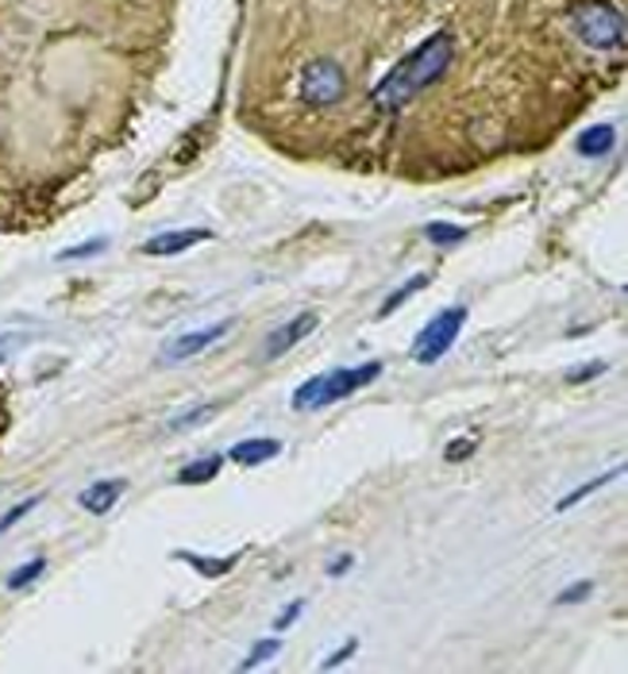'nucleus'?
<instances>
[{
	"label": "nucleus",
	"mask_w": 628,
	"mask_h": 674,
	"mask_svg": "<svg viewBox=\"0 0 628 674\" xmlns=\"http://www.w3.org/2000/svg\"><path fill=\"white\" fill-rule=\"evenodd\" d=\"M451 63H455V40H451V32H436L432 40L420 43L409 58H401V63L378 81L374 104H378L382 112L405 109L412 97H420L428 86H436V81L448 74Z\"/></svg>",
	"instance_id": "1"
},
{
	"label": "nucleus",
	"mask_w": 628,
	"mask_h": 674,
	"mask_svg": "<svg viewBox=\"0 0 628 674\" xmlns=\"http://www.w3.org/2000/svg\"><path fill=\"white\" fill-rule=\"evenodd\" d=\"M382 374V363H363V366H348V371H332V374H317V378L301 382L294 394V409H328V405L343 401L355 389H363L366 382H374Z\"/></svg>",
	"instance_id": "2"
},
{
	"label": "nucleus",
	"mask_w": 628,
	"mask_h": 674,
	"mask_svg": "<svg viewBox=\"0 0 628 674\" xmlns=\"http://www.w3.org/2000/svg\"><path fill=\"white\" fill-rule=\"evenodd\" d=\"M571 27L594 51L625 47V12L613 9L609 0H579L571 9Z\"/></svg>",
	"instance_id": "3"
},
{
	"label": "nucleus",
	"mask_w": 628,
	"mask_h": 674,
	"mask_svg": "<svg viewBox=\"0 0 628 674\" xmlns=\"http://www.w3.org/2000/svg\"><path fill=\"white\" fill-rule=\"evenodd\" d=\"M463 324H466V309H463V305H451V309H443L440 317L428 320L425 332L417 335V343H412V358H417L420 366L440 363V358L448 355L451 347H455Z\"/></svg>",
	"instance_id": "4"
},
{
	"label": "nucleus",
	"mask_w": 628,
	"mask_h": 674,
	"mask_svg": "<svg viewBox=\"0 0 628 674\" xmlns=\"http://www.w3.org/2000/svg\"><path fill=\"white\" fill-rule=\"evenodd\" d=\"M301 97L312 109H332V104H340L348 97V74H343V66L335 58L309 63V70L301 78Z\"/></svg>",
	"instance_id": "5"
},
{
	"label": "nucleus",
	"mask_w": 628,
	"mask_h": 674,
	"mask_svg": "<svg viewBox=\"0 0 628 674\" xmlns=\"http://www.w3.org/2000/svg\"><path fill=\"white\" fill-rule=\"evenodd\" d=\"M228 328H232V320H224V324H212V328H197V332H186L178 335V340L166 343L163 351V363H181V358H194L201 355V351H209L217 340H224Z\"/></svg>",
	"instance_id": "6"
},
{
	"label": "nucleus",
	"mask_w": 628,
	"mask_h": 674,
	"mask_svg": "<svg viewBox=\"0 0 628 674\" xmlns=\"http://www.w3.org/2000/svg\"><path fill=\"white\" fill-rule=\"evenodd\" d=\"M312 328H317V317H312V312H301V317H294L286 328H278V332L266 340L263 358H278V355H286V351H294L301 340H309Z\"/></svg>",
	"instance_id": "7"
},
{
	"label": "nucleus",
	"mask_w": 628,
	"mask_h": 674,
	"mask_svg": "<svg viewBox=\"0 0 628 674\" xmlns=\"http://www.w3.org/2000/svg\"><path fill=\"white\" fill-rule=\"evenodd\" d=\"M205 240H212V232H205V228H189V232L155 235V240L143 243V251H147V255H178V251L194 247V243H205Z\"/></svg>",
	"instance_id": "8"
},
{
	"label": "nucleus",
	"mask_w": 628,
	"mask_h": 674,
	"mask_svg": "<svg viewBox=\"0 0 628 674\" xmlns=\"http://www.w3.org/2000/svg\"><path fill=\"white\" fill-rule=\"evenodd\" d=\"M120 494H124V482H117V478H109V482H97V486H89L86 494H81V509H89V512H109L112 505L120 501Z\"/></svg>",
	"instance_id": "9"
},
{
	"label": "nucleus",
	"mask_w": 628,
	"mask_h": 674,
	"mask_svg": "<svg viewBox=\"0 0 628 674\" xmlns=\"http://www.w3.org/2000/svg\"><path fill=\"white\" fill-rule=\"evenodd\" d=\"M613 143H617V128H613V124H594V128H586V132L579 135V155L602 158V155H609V151H613Z\"/></svg>",
	"instance_id": "10"
},
{
	"label": "nucleus",
	"mask_w": 628,
	"mask_h": 674,
	"mask_svg": "<svg viewBox=\"0 0 628 674\" xmlns=\"http://www.w3.org/2000/svg\"><path fill=\"white\" fill-rule=\"evenodd\" d=\"M278 451H282L278 440H243V443H235L228 455H232L235 463H243V466H258V463H271Z\"/></svg>",
	"instance_id": "11"
},
{
	"label": "nucleus",
	"mask_w": 628,
	"mask_h": 674,
	"mask_svg": "<svg viewBox=\"0 0 628 674\" xmlns=\"http://www.w3.org/2000/svg\"><path fill=\"white\" fill-rule=\"evenodd\" d=\"M220 466H224V458H220V455L197 458L194 466H181V471H178V482H181V486H201V482H212V478H217Z\"/></svg>",
	"instance_id": "12"
},
{
	"label": "nucleus",
	"mask_w": 628,
	"mask_h": 674,
	"mask_svg": "<svg viewBox=\"0 0 628 674\" xmlns=\"http://www.w3.org/2000/svg\"><path fill=\"white\" fill-rule=\"evenodd\" d=\"M428 281H432V278H428V274H417V278H409V281H405V286H397V289H394V294H389V297H386V301H382V309H378V320L394 317V312H397V309H401V305H405V301H409V297H412V294H420V289H425V286H428Z\"/></svg>",
	"instance_id": "13"
},
{
	"label": "nucleus",
	"mask_w": 628,
	"mask_h": 674,
	"mask_svg": "<svg viewBox=\"0 0 628 674\" xmlns=\"http://www.w3.org/2000/svg\"><path fill=\"white\" fill-rule=\"evenodd\" d=\"M178 559H186V563H194L197 571H201V574H209V578H220V574H228L235 563H240V555H228V559H220V563H212V559H201V555H194V551H178Z\"/></svg>",
	"instance_id": "14"
},
{
	"label": "nucleus",
	"mask_w": 628,
	"mask_h": 674,
	"mask_svg": "<svg viewBox=\"0 0 628 674\" xmlns=\"http://www.w3.org/2000/svg\"><path fill=\"white\" fill-rule=\"evenodd\" d=\"M620 474H625V466H617V471H605L602 478H594V482H586V486H579L574 489L571 497H563V501H559V509H571V505H579V501H586L590 494H594V489H602V486H609L613 478H620Z\"/></svg>",
	"instance_id": "15"
},
{
	"label": "nucleus",
	"mask_w": 628,
	"mask_h": 674,
	"mask_svg": "<svg viewBox=\"0 0 628 674\" xmlns=\"http://www.w3.org/2000/svg\"><path fill=\"white\" fill-rule=\"evenodd\" d=\"M425 235L436 243V247H451V243H463V240H466V228H455V224H428Z\"/></svg>",
	"instance_id": "16"
},
{
	"label": "nucleus",
	"mask_w": 628,
	"mask_h": 674,
	"mask_svg": "<svg viewBox=\"0 0 628 674\" xmlns=\"http://www.w3.org/2000/svg\"><path fill=\"white\" fill-rule=\"evenodd\" d=\"M43 566H47V563H43V559H32V563L16 566V571L9 574V589H24L27 582H35V578H40V574H43Z\"/></svg>",
	"instance_id": "17"
},
{
	"label": "nucleus",
	"mask_w": 628,
	"mask_h": 674,
	"mask_svg": "<svg viewBox=\"0 0 628 674\" xmlns=\"http://www.w3.org/2000/svg\"><path fill=\"white\" fill-rule=\"evenodd\" d=\"M278 648H282V640H258V643H255V651H251V655L240 663V671H251V666L266 663V659H271V655H278Z\"/></svg>",
	"instance_id": "18"
},
{
	"label": "nucleus",
	"mask_w": 628,
	"mask_h": 674,
	"mask_svg": "<svg viewBox=\"0 0 628 674\" xmlns=\"http://www.w3.org/2000/svg\"><path fill=\"white\" fill-rule=\"evenodd\" d=\"M212 412H217V405H201V409L181 412V417H174V420H170V428H194V424H201V420H209Z\"/></svg>",
	"instance_id": "19"
},
{
	"label": "nucleus",
	"mask_w": 628,
	"mask_h": 674,
	"mask_svg": "<svg viewBox=\"0 0 628 674\" xmlns=\"http://www.w3.org/2000/svg\"><path fill=\"white\" fill-rule=\"evenodd\" d=\"M594 594V582H574L571 589H563V594L555 597L559 605H579V601H586V597Z\"/></svg>",
	"instance_id": "20"
},
{
	"label": "nucleus",
	"mask_w": 628,
	"mask_h": 674,
	"mask_svg": "<svg viewBox=\"0 0 628 674\" xmlns=\"http://www.w3.org/2000/svg\"><path fill=\"white\" fill-rule=\"evenodd\" d=\"M35 505H40V497H32V501H20V505H12V509L4 512V517H0V532H9V528L16 524L20 517H27V512H32Z\"/></svg>",
	"instance_id": "21"
},
{
	"label": "nucleus",
	"mask_w": 628,
	"mask_h": 674,
	"mask_svg": "<svg viewBox=\"0 0 628 674\" xmlns=\"http://www.w3.org/2000/svg\"><path fill=\"white\" fill-rule=\"evenodd\" d=\"M97 251H104V240H89V243H81V247H74V251H63V255H58V263H74V258H89V255H97Z\"/></svg>",
	"instance_id": "22"
},
{
	"label": "nucleus",
	"mask_w": 628,
	"mask_h": 674,
	"mask_svg": "<svg viewBox=\"0 0 628 674\" xmlns=\"http://www.w3.org/2000/svg\"><path fill=\"white\" fill-rule=\"evenodd\" d=\"M474 448H478V443H474V440H451V443H448V451H443V458H448V463H459V458L474 455Z\"/></svg>",
	"instance_id": "23"
},
{
	"label": "nucleus",
	"mask_w": 628,
	"mask_h": 674,
	"mask_svg": "<svg viewBox=\"0 0 628 674\" xmlns=\"http://www.w3.org/2000/svg\"><path fill=\"white\" fill-rule=\"evenodd\" d=\"M355 648H359V643H355V640H348L340 651H332V655L324 659V671H335V666H340V663H348V659L355 655Z\"/></svg>",
	"instance_id": "24"
},
{
	"label": "nucleus",
	"mask_w": 628,
	"mask_h": 674,
	"mask_svg": "<svg viewBox=\"0 0 628 674\" xmlns=\"http://www.w3.org/2000/svg\"><path fill=\"white\" fill-rule=\"evenodd\" d=\"M301 609H305V601H289V605H286V612H282L278 620H274V628H289V625H297Z\"/></svg>",
	"instance_id": "25"
},
{
	"label": "nucleus",
	"mask_w": 628,
	"mask_h": 674,
	"mask_svg": "<svg viewBox=\"0 0 628 674\" xmlns=\"http://www.w3.org/2000/svg\"><path fill=\"white\" fill-rule=\"evenodd\" d=\"M605 371V363H590V366H579L574 374H566V382H586V378H597Z\"/></svg>",
	"instance_id": "26"
},
{
	"label": "nucleus",
	"mask_w": 628,
	"mask_h": 674,
	"mask_svg": "<svg viewBox=\"0 0 628 674\" xmlns=\"http://www.w3.org/2000/svg\"><path fill=\"white\" fill-rule=\"evenodd\" d=\"M351 563H355V559H351V555L335 559V563H328V574H332V578H340V574H348V571H351Z\"/></svg>",
	"instance_id": "27"
}]
</instances>
